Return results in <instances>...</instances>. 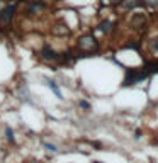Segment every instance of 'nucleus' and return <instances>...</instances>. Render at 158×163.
Returning <instances> with one entry per match:
<instances>
[{
    "instance_id": "4",
    "label": "nucleus",
    "mask_w": 158,
    "mask_h": 163,
    "mask_svg": "<svg viewBox=\"0 0 158 163\" xmlns=\"http://www.w3.org/2000/svg\"><path fill=\"white\" fill-rule=\"evenodd\" d=\"M42 56H44L46 60H58V58H60L58 54H56V53H53L48 46L44 48V49H42Z\"/></svg>"
},
{
    "instance_id": "6",
    "label": "nucleus",
    "mask_w": 158,
    "mask_h": 163,
    "mask_svg": "<svg viewBox=\"0 0 158 163\" xmlns=\"http://www.w3.org/2000/svg\"><path fill=\"white\" fill-rule=\"evenodd\" d=\"M138 5V0H122V7L124 9H133Z\"/></svg>"
},
{
    "instance_id": "1",
    "label": "nucleus",
    "mask_w": 158,
    "mask_h": 163,
    "mask_svg": "<svg viewBox=\"0 0 158 163\" xmlns=\"http://www.w3.org/2000/svg\"><path fill=\"white\" fill-rule=\"evenodd\" d=\"M146 77H150V75L146 73L145 66H143V68H127L124 82H122V87H129V85H134V83H138V82H143Z\"/></svg>"
},
{
    "instance_id": "2",
    "label": "nucleus",
    "mask_w": 158,
    "mask_h": 163,
    "mask_svg": "<svg viewBox=\"0 0 158 163\" xmlns=\"http://www.w3.org/2000/svg\"><path fill=\"white\" fill-rule=\"evenodd\" d=\"M80 48L85 49V51H94L95 48H97V41H95L94 36H90V34L82 36L80 37Z\"/></svg>"
},
{
    "instance_id": "7",
    "label": "nucleus",
    "mask_w": 158,
    "mask_h": 163,
    "mask_svg": "<svg viewBox=\"0 0 158 163\" xmlns=\"http://www.w3.org/2000/svg\"><path fill=\"white\" fill-rule=\"evenodd\" d=\"M111 26H112V22L111 21H104L102 24L99 26V31H102V32H107L109 29H111Z\"/></svg>"
},
{
    "instance_id": "13",
    "label": "nucleus",
    "mask_w": 158,
    "mask_h": 163,
    "mask_svg": "<svg viewBox=\"0 0 158 163\" xmlns=\"http://www.w3.org/2000/svg\"><path fill=\"white\" fill-rule=\"evenodd\" d=\"M44 146H46L48 150H51V151H54V150H56V148L53 146V144H49V143H44Z\"/></svg>"
},
{
    "instance_id": "10",
    "label": "nucleus",
    "mask_w": 158,
    "mask_h": 163,
    "mask_svg": "<svg viewBox=\"0 0 158 163\" xmlns=\"http://www.w3.org/2000/svg\"><path fill=\"white\" fill-rule=\"evenodd\" d=\"M7 136H9V141L14 143V136H12V129L10 127H7Z\"/></svg>"
},
{
    "instance_id": "5",
    "label": "nucleus",
    "mask_w": 158,
    "mask_h": 163,
    "mask_svg": "<svg viewBox=\"0 0 158 163\" xmlns=\"http://www.w3.org/2000/svg\"><path fill=\"white\" fill-rule=\"evenodd\" d=\"M46 83H48V85H49V87H51V89H53V92L56 94V97H58V99H63V95H61V92H60V89H58V87H56V83H54L53 80L46 78Z\"/></svg>"
},
{
    "instance_id": "14",
    "label": "nucleus",
    "mask_w": 158,
    "mask_h": 163,
    "mask_svg": "<svg viewBox=\"0 0 158 163\" xmlns=\"http://www.w3.org/2000/svg\"><path fill=\"white\" fill-rule=\"evenodd\" d=\"M95 163H100V162H95Z\"/></svg>"
},
{
    "instance_id": "11",
    "label": "nucleus",
    "mask_w": 158,
    "mask_h": 163,
    "mask_svg": "<svg viewBox=\"0 0 158 163\" xmlns=\"http://www.w3.org/2000/svg\"><path fill=\"white\" fill-rule=\"evenodd\" d=\"M80 107H83V109H90V104H89V102H85V100H80Z\"/></svg>"
},
{
    "instance_id": "9",
    "label": "nucleus",
    "mask_w": 158,
    "mask_h": 163,
    "mask_svg": "<svg viewBox=\"0 0 158 163\" xmlns=\"http://www.w3.org/2000/svg\"><path fill=\"white\" fill-rule=\"evenodd\" d=\"M145 2H146L150 7H157L158 5V0H145Z\"/></svg>"
},
{
    "instance_id": "3",
    "label": "nucleus",
    "mask_w": 158,
    "mask_h": 163,
    "mask_svg": "<svg viewBox=\"0 0 158 163\" xmlns=\"http://www.w3.org/2000/svg\"><path fill=\"white\" fill-rule=\"evenodd\" d=\"M12 14H14V5H9V7H5V9H2V10H0V22L7 24V22L12 19Z\"/></svg>"
},
{
    "instance_id": "12",
    "label": "nucleus",
    "mask_w": 158,
    "mask_h": 163,
    "mask_svg": "<svg viewBox=\"0 0 158 163\" xmlns=\"http://www.w3.org/2000/svg\"><path fill=\"white\" fill-rule=\"evenodd\" d=\"M153 51L158 53V37H157V39H153Z\"/></svg>"
},
{
    "instance_id": "8",
    "label": "nucleus",
    "mask_w": 158,
    "mask_h": 163,
    "mask_svg": "<svg viewBox=\"0 0 158 163\" xmlns=\"http://www.w3.org/2000/svg\"><path fill=\"white\" fill-rule=\"evenodd\" d=\"M42 7H44V4H42V2H32L29 9H31V10H37V9H42Z\"/></svg>"
}]
</instances>
